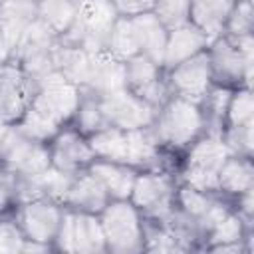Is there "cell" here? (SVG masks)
<instances>
[{"label": "cell", "instance_id": "cell-16", "mask_svg": "<svg viewBox=\"0 0 254 254\" xmlns=\"http://www.w3.org/2000/svg\"><path fill=\"white\" fill-rule=\"evenodd\" d=\"M56 69L73 85H85L91 69V52L79 46H56Z\"/></svg>", "mask_w": 254, "mask_h": 254}, {"label": "cell", "instance_id": "cell-25", "mask_svg": "<svg viewBox=\"0 0 254 254\" xmlns=\"http://www.w3.org/2000/svg\"><path fill=\"white\" fill-rule=\"evenodd\" d=\"M127 60L129 62L125 64V77H127V83L133 87V91L157 79V64L151 58H147L145 54H137Z\"/></svg>", "mask_w": 254, "mask_h": 254}, {"label": "cell", "instance_id": "cell-29", "mask_svg": "<svg viewBox=\"0 0 254 254\" xmlns=\"http://www.w3.org/2000/svg\"><path fill=\"white\" fill-rule=\"evenodd\" d=\"M79 125L83 131H101L107 127L105 119H103V113L99 109V103H97V97L95 99H89L81 105L79 109Z\"/></svg>", "mask_w": 254, "mask_h": 254}, {"label": "cell", "instance_id": "cell-27", "mask_svg": "<svg viewBox=\"0 0 254 254\" xmlns=\"http://www.w3.org/2000/svg\"><path fill=\"white\" fill-rule=\"evenodd\" d=\"M250 24H252V10H250V2L242 0L238 4L232 6L230 14H228V30L232 32V36H242L250 32Z\"/></svg>", "mask_w": 254, "mask_h": 254}, {"label": "cell", "instance_id": "cell-30", "mask_svg": "<svg viewBox=\"0 0 254 254\" xmlns=\"http://www.w3.org/2000/svg\"><path fill=\"white\" fill-rule=\"evenodd\" d=\"M181 202H183L187 214H189V216H194V218H200V216L208 210V206L212 204V202L208 200V196H206L202 190L192 189V187H190V189H185V190L181 192Z\"/></svg>", "mask_w": 254, "mask_h": 254}, {"label": "cell", "instance_id": "cell-10", "mask_svg": "<svg viewBox=\"0 0 254 254\" xmlns=\"http://www.w3.org/2000/svg\"><path fill=\"white\" fill-rule=\"evenodd\" d=\"M30 97V77L14 67L0 71V121H12L24 115Z\"/></svg>", "mask_w": 254, "mask_h": 254}, {"label": "cell", "instance_id": "cell-17", "mask_svg": "<svg viewBox=\"0 0 254 254\" xmlns=\"http://www.w3.org/2000/svg\"><path fill=\"white\" fill-rule=\"evenodd\" d=\"M93 157V151L87 143H83L75 133H64L58 137L56 145H54V165L65 173H73L79 167H83L85 163H89V159Z\"/></svg>", "mask_w": 254, "mask_h": 254}, {"label": "cell", "instance_id": "cell-8", "mask_svg": "<svg viewBox=\"0 0 254 254\" xmlns=\"http://www.w3.org/2000/svg\"><path fill=\"white\" fill-rule=\"evenodd\" d=\"M173 85L183 99L198 101L210 79V60L204 52H198L173 67Z\"/></svg>", "mask_w": 254, "mask_h": 254}, {"label": "cell", "instance_id": "cell-15", "mask_svg": "<svg viewBox=\"0 0 254 254\" xmlns=\"http://www.w3.org/2000/svg\"><path fill=\"white\" fill-rule=\"evenodd\" d=\"M236 0H190V14L194 26L206 36H216L222 32V26L228 20Z\"/></svg>", "mask_w": 254, "mask_h": 254}, {"label": "cell", "instance_id": "cell-34", "mask_svg": "<svg viewBox=\"0 0 254 254\" xmlns=\"http://www.w3.org/2000/svg\"><path fill=\"white\" fill-rule=\"evenodd\" d=\"M22 248V238L16 226L0 224V250H18Z\"/></svg>", "mask_w": 254, "mask_h": 254}, {"label": "cell", "instance_id": "cell-11", "mask_svg": "<svg viewBox=\"0 0 254 254\" xmlns=\"http://www.w3.org/2000/svg\"><path fill=\"white\" fill-rule=\"evenodd\" d=\"M38 18L36 0H0V30L10 48L16 50L24 30Z\"/></svg>", "mask_w": 254, "mask_h": 254}, {"label": "cell", "instance_id": "cell-21", "mask_svg": "<svg viewBox=\"0 0 254 254\" xmlns=\"http://www.w3.org/2000/svg\"><path fill=\"white\" fill-rule=\"evenodd\" d=\"M91 175L99 179V183L105 187L107 192H111L117 198H125L131 194L135 175L119 165L113 163H95L91 167Z\"/></svg>", "mask_w": 254, "mask_h": 254}, {"label": "cell", "instance_id": "cell-28", "mask_svg": "<svg viewBox=\"0 0 254 254\" xmlns=\"http://www.w3.org/2000/svg\"><path fill=\"white\" fill-rule=\"evenodd\" d=\"M228 115H230L232 125L252 123V95H250V91H240L228 103Z\"/></svg>", "mask_w": 254, "mask_h": 254}, {"label": "cell", "instance_id": "cell-26", "mask_svg": "<svg viewBox=\"0 0 254 254\" xmlns=\"http://www.w3.org/2000/svg\"><path fill=\"white\" fill-rule=\"evenodd\" d=\"M153 8L165 28H179L189 22L190 0H155Z\"/></svg>", "mask_w": 254, "mask_h": 254}, {"label": "cell", "instance_id": "cell-18", "mask_svg": "<svg viewBox=\"0 0 254 254\" xmlns=\"http://www.w3.org/2000/svg\"><path fill=\"white\" fill-rule=\"evenodd\" d=\"M24 226L32 240L44 242L54 236V232L60 228V214L58 208L48 202H30L24 208Z\"/></svg>", "mask_w": 254, "mask_h": 254}, {"label": "cell", "instance_id": "cell-22", "mask_svg": "<svg viewBox=\"0 0 254 254\" xmlns=\"http://www.w3.org/2000/svg\"><path fill=\"white\" fill-rule=\"evenodd\" d=\"M77 12V0H40L38 18L46 22L56 34L67 32Z\"/></svg>", "mask_w": 254, "mask_h": 254}, {"label": "cell", "instance_id": "cell-1", "mask_svg": "<svg viewBox=\"0 0 254 254\" xmlns=\"http://www.w3.org/2000/svg\"><path fill=\"white\" fill-rule=\"evenodd\" d=\"M115 6L111 0H77V12L67 28V42L87 52H101L109 46L115 24Z\"/></svg>", "mask_w": 254, "mask_h": 254}, {"label": "cell", "instance_id": "cell-23", "mask_svg": "<svg viewBox=\"0 0 254 254\" xmlns=\"http://www.w3.org/2000/svg\"><path fill=\"white\" fill-rule=\"evenodd\" d=\"M218 187L230 192H244L252 187V167L246 159H226L218 171Z\"/></svg>", "mask_w": 254, "mask_h": 254}, {"label": "cell", "instance_id": "cell-31", "mask_svg": "<svg viewBox=\"0 0 254 254\" xmlns=\"http://www.w3.org/2000/svg\"><path fill=\"white\" fill-rule=\"evenodd\" d=\"M228 151L250 153L252 149V123L248 125H232L228 133Z\"/></svg>", "mask_w": 254, "mask_h": 254}, {"label": "cell", "instance_id": "cell-20", "mask_svg": "<svg viewBox=\"0 0 254 254\" xmlns=\"http://www.w3.org/2000/svg\"><path fill=\"white\" fill-rule=\"evenodd\" d=\"M208 60H210V67H214L216 75H220L228 81L238 79L242 73L246 75L244 60H242L236 44L230 40H218L214 44V50L208 56Z\"/></svg>", "mask_w": 254, "mask_h": 254}, {"label": "cell", "instance_id": "cell-33", "mask_svg": "<svg viewBox=\"0 0 254 254\" xmlns=\"http://www.w3.org/2000/svg\"><path fill=\"white\" fill-rule=\"evenodd\" d=\"M111 2L115 6V12L123 14L125 18L145 14V12L153 10V6H155V0H111Z\"/></svg>", "mask_w": 254, "mask_h": 254}, {"label": "cell", "instance_id": "cell-4", "mask_svg": "<svg viewBox=\"0 0 254 254\" xmlns=\"http://www.w3.org/2000/svg\"><path fill=\"white\" fill-rule=\"evenodd\" d=\"M200 113L198 109L183 97L173 99L159 115L157 121V129H155V137L171 143V145H185L189 143L200 129Z\"/></svg>", "mask_w": 254, "mask_h": 254}, {"label": "cell", "instance_id": "cell-19", "mask_svg": "<svg viewBox=\"0 0 254 254\" xmlns=\"http://www.w3.org/2000/svg\"><path fill=\"white\" fill-rule=\"evenodd\" d=\"M105 198H107V190L99 183V179L93 175H83L77 181H73L67 192V200L73 206L87 210V212L101 210L105 206Z\"/></svg>", "mask_w": 254, "mask_h": 254}, {"label": "cell", "instance_id": "cell-5", "mask_svg": "<svg viewBox=\"0 0 254 254\" xmlns=\"http://www.w3.org/2000/svg\"><path fill=\"white\" fill-rule=\"evenodd\" d=\"M228 147L218 139H204L194 145L190 159H189V171L187 179L192 189L198 190H210L218 187V171L222 163L228 159Z\"/></svg>", "mask_w": 254, "mask_h": 254}, {"label": "cell", "instance_id": "cell-12", "mask_svg": "<svg viewBox=\"0 0 254 254\" xmlns=\"http://www.w3.org/2000/svg\"><path fill=\"white\" fill-rule=\"evenodd\" d=\"M135 204L143 206L145 210L163 216L169 212V198H171V187L169 181L161 175H143L135 179L131 189Z\"/></svg>", "mask_w": 254, "mask_h": 254}, {"label": "cell", "instance_id": "cell-24", "mask_svg": "<svg viewBox=\"0 0 254 254\" xmlns=\"http://www.w3.org/2000/svg\"><path fill=\"white\" fill-rule=\"evenodd\" d=\"M109 52L117 58H131L139 54V44H137V34L131 18H119L113 24L111 36H109Z\"/></svg>", "mask_w": 254, "mask_h": 254}, {"label": "cell", "instance_id": "cell-9", "mask_svg": "<svg viewBox=\"0 0 254 254\" xmlns=\"http://www.w3.org/2000/svg\"><path fill=\"white\" fill-rule=\"evenodd\" d=\"M85 85H89V89L97 97L127 87L125 64H121L119 58L113 56L109 50L91 52V69Z\"/></svg>", "mask_w": 254, "mask_h": 254}, {"label": "cell", "instance_id": "cell-14", "mask_svg": "<svg viewBox=\"0 0 254 254\" xmlns=\"http://www.w3.org/2000/svg\"><path fill=\"white\" fill-rule=\"evenodd\" d=\"M131 22L135 26L139 54H145L155 64H161L163 62L165 44H167L165 26L159 22V18L155 14H149V12L139 14V16H133Z\"/></svg>", "mask_w": 254, "mask_h": 254}, {"label": "cell", "instance_id": "cell-32", "mask_svg": "<svg viewBox=\"0 0 254 254\" xmlns=\"http://www.w3.org/2000/svg\"><path fill=\"white\" fill-rule=\"evenodd\" d=\"M240 232H242L240 220L226 214V216L212 228V238L218 240V242H222V244H224V242H234V240L240 238Z\"/></svg>", "mask_w": 254, "mask_h": 254}, {"label": "cell", "instance_id": "cell-35", "mask_svg": "<svg viewBox=\"0 0 254 254\" xmlns=\"http://www.w3.org/2000/svg\"><path fill=\"white\" fill-rule=\"evenodd\" d=\"M6 131H8V127H4V125L0 123V149H2V141H4V135H6Z\"/></svg>", "mask_w": 254, "mask_h": 254}, {"label": "cell", "instance_id": "cell-13", "mask_svg": "<svg viewBox=\"0 0 254 254\" xmlns=\"http://www.w3.org/2000/svg\"><path fill=\"white\" fill-rule=\"evenodd\" d=\"M206 42H208V38L196 26L185 24V26L173 28L171 36H167V44H165L161 64H165L169 67H175L177 64L185 62L187 58L198 54L200 48H204Z\"/></svg>", "mask_w": 254, "mask_h": 254}, {"label": "cell", "instance_id": "cell-7", "mask_svg": "<svg viewBox=\"0 0 254 254\" xmlns=\"http://www.w3.org/2000/svg\"><path fill=\"white\" fill-rule=\"evenodd\" d=\"M105 242L101 224L89 214H67L60 226V246L65 250L93 252Z\"/></svg>", "mask_w": 254, "mask_h": 254}, {"label": "cell", "instance_id": "cell-3", "mask_svg": "<svg viewBox=\"0 0 254 254\" xmlns=\"http://www.w3.org/2000/svg\"><path fill=\"white\" fill-rule=\"evenodd\" d=\"M0 157L8 163L10 171L20 177H34L50 167L48 151L36 143V139L26 137L22 131H6Z\"/></svg>", "mask_w": 254, "mask_h": 254}, {"label": "cell", "instance_id": "cell-6", "mask_svg": "<svg viewBox=\"0 0 254 254\" xmlns=\"http://www.w3.org/2000/svg\"><path fill=\"white\" fill-rule=\"evenodd\" d=\"M101 228L105 240L113 250L127 252L139 248V238H141L139 220L133 206H129L127 202L111 204L103 214Z\"/></svg>", "mask_w": 254, "mask_h": 254}, {"label": "cell", "instance_id": "cell-2", "mask_svg": "<svg viewBox=\"0 0 254 254\" xmlns=\"http://www.w3.org/2000/svg\"><path fill=\"white\" fill-rule=\"evenodd\" d=\"M99 109L103 113V119L107 127L117 129H139L147 127L153 121V107L145 103L139 95L123 89L105 93L97 97Z\"/></svg>", "mask_w": 254, "mask_h": 254}]
</instances>
